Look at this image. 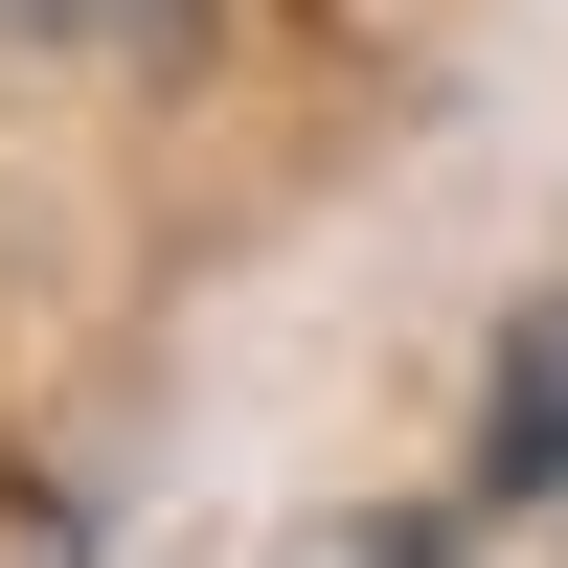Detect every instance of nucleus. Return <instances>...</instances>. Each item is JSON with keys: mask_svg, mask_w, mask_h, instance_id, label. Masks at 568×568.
I'll use <instances>...</instances> for the list:
<instances>
[{"mask_svg": "<svg viewBox=\"0 0 568 568\" xmlns=\"http://www.w3.org/2000/svg\"><path fill=\"white\" fill-rule=\"evenodd\" d=\"M478 478H500V500H546V478H568V296L524 318V364H500V433H478Z\"/></svg>", "mask_w": 568, "mask_h": 568, "instance_id": "nucleus-1", "label": "nucleus"}, {"mask_svg": "<svg viewBox=\"0 0 568 568\" xmlns=\"http://www.w3.org/2000/svg\"><path fill=\"white\" fill-rule=\"evenodd\" d=\"M0 23H23V45H182L205 0H0Z\"/></svg>", "mask_w": 568, "mask_h": 568, "instance_id": "nucleus-2", "label": "nucleus"}, {"mask_svg": "<svg viewBox=\"0 0 568 568\" xmlns=\"http://www.w3.org/2000/svg\"><path fill=\"white\" fill-rule=\"evenodd\" d=\"M296 568H455V524H409V500H387V524H318Z\"/></svg>", "mask_w": 568, "mask_h": 568, "instance_id": "nucleus-3", "label": "nucleus"}]
</instances>
